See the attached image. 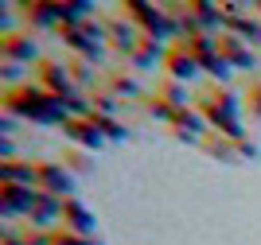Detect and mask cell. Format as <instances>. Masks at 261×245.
<instances>
[{
	"mask_svg": "<svg viewBox=\"0 0 261 245\" xmlns=\"http://www.w3.org/2000/svg\"><path fill=\"white\" fill-rule=\"evenodd\" d=\"M129 59H133V66H141V70H144V66H156L160 59H168V55L160 51V43H156V39H141V47H137Z\"/></svg>",
	"mask_w": 261,
	"mask_h": 245,
	"instance_id": "4fadbf2b",
	"label": "cell"
},
{
	"mask_svg": "<svg viewBox=\"0 0 261 245\" xmlns=\"http://www.w3.org/2000/svg\"><path fill=\"white\" fill-rule=\"evenodd\" d=\"M39 90H47L51 97H70L74 101V82H70V70L66 66H59V63H43L39 66Z\"/></svg>",
	"mask_w": 261,
	"mask_h": 245,
	"instance_id": "3957f363",
	"label": "cell"
},
{
	"mask_svg": "<svg viewBox=\"0 0 261 245\" xmlns=\"http://www.w3.org/2000/svg\"><path fill=\"white\" fill-rule=\"evenodd\" d=\"M129 12H133V23H137V28H144V39L164 43L168 35L175 32L172 16H168V12H160V8H152V4H129Z\"/></svg>",
	"mask_w": 261,
	"mask_h": 245,
	"instance_id": "6da1fadb",
	"label": "cell"
},
{
	"mask_svg": "<svg viewBox=\"0 0 261 245\" xmlns=\"http://www.w3.org/2000/svg\"><path fill=\"white\" fill-rule=\"evenodd\" d=\"M70 160H74L78 171H86V156H82V152H70Z\"/></svg>",
	"mask_w": 261,
	"mask_h": 245,
	"instance_id": "9a60e30c",
	"label": "cell"
},
{
	"mask_svg": "<svg viewBox=\"0 0 261 245\" xmlns=\"http://www.w3.org/2000/svg\"><path fill=\"white\" fill-rule=\"evenodd\" d=\"M63 230H70V234H78V237H94L98 222H94V214L86 210L82 199H66L63 203Z\"/></svg>",
	"mask_w": 261,
	"mask_h": 245,
	"instance_id": "5b68a950",
	"label": "cell"
},
{
	"mask_svg": "<svg viewBox=\"0 0 261 245\" xmlns=\"http://www.w3.org/2000/svg\"><path fill=\"white\" fill-rule=\"evenodd\" d=\"M0 179L12 183V187H35V168H32V164L4 160V168H0Z\"/></svg>",
	"mask_w": 261,
	"mask_h": 245,
	"instance_id": "8fae6325",
	"label": "cell"
},
{
	"mask_svg": "<svg viewBox=\"0 0 261 245\" xmlns=\"http://www.w3.org/2000/svg\"><path fill=\"white\" fill-rule=\"evenodd\" d=\"M253 94H257V97H253V109L261 113V82H253Z\"/></svg>",
	"mask_w": 261,
	"mask_h": 245,
	"instance_id": "e0dca14e",
	"label": "cell"
},
{
	"mask_svg": "<svg viewBox=\"0 0 261 245\" xmlns=\"http://www.w3.org/2000/svg\"><path fill=\"white\" fill-rule=\"evenodd\" d=\"M109 90L121 94V97H133L137 94V82H133V78H109Z\"/></svg>",
	"mask_w": 261,
	"mask_h": 245,
	"instance_id": "5bb4252c",
	"label": "cell"
},
{
	"mask_svg": "<svg viewBox=\"0 0 261 245\" xmlns=\"http://www.w3.org/2000/svg\"><path fill=\"white\" fill-rule=\"evenodd\" d=\"M4 214H32L35 199H39V187H12L4 183Z\"/></svg>",
	"mask_w": 261,
	"mask_h": 245,
	"instance_id": "9c48e42d",
	"label": "cell"
},
{
	"mask_svg": "<svg viewBox=\"0 0 261 245\" xmlns=\"http://www.w3.org/2000/svg\"><path fill=\"white\" fill-rule=\"evenodd\" d=\"M164 63H168L172 82H191V78H199V70H203V66H199V59L187 51V43H175L172 51H168V59H164Z\"/></svg>",
	"mask_w": 261,
	"mask_h": 245,
	"instance_id": "8992f818",
	"label": "cell"
},
{
	"mask_svg": "<svg viewBox=\"0 0 261 245\" xmlns=\"http://www.w3.org/2000/svg\"><path fill=\"white\" fill-rule=\"evenodd\" d=\"M63 203H66V199H55V195L39 191L32 214H28V222H32L35 230H55V226H63Z\"/></svg>",
	"mask_w": 261,
	"mask_h": 245,
	"instance_id": "277c9868",
	"label": "cell"
},
{
	"mask_svg": "<svg viewBox=\"0 0 261 245\" xmlns=\"http://www.w3.org/2000/svg\"><path fill=\"white\" fill-rule=\"evenodd\" d=\"M4 245H28V237H16V234H4Z\"/></svg>",
	"mask_w": 261,
	"mask_h": 245,
	"instance_id": "2e32d148",
	"label": "cell"
},
{
	"mask_svg": "<svg viewBox=\"0 0 261 245\" xmlns=\"http://www.w3.org/2000/svg\"><path fill=\"white\" fill-rule=\"evenodd\" d=\"M106 35H109V43L121 47L125 55H133L137 47H141V39H144V35L137 32V23H133V20H121V16H109V20H106Z\"/></svg>",
	"mask_w": 261,
	"mask_h": 245,
	"instance_id": "52a82bcc",
	"label": "cell"
},
{
	"mask_svg": "<svg viewBox=\"0 0 261 245\" xmlns=\"http://www.w3.org/2000/svg\"><path fill=\"white\" fill-rule=\"evenodd\" d=\"M32 59H35V43L20 39V35L4 39V63H32Z\"/></svg>",
	"mask_w": 261,
	"mask_h": 245,
	"instance_id": "7c38bea8",
	"label": "cell"
},
{
	"mask_svg": "<svg viewBox=\"0 0 261 245\" xmlns=\"http://www.w3.org/2000/svg\"><path fill=\"white\" fill-rule=\"evenodd\" d=\"M63 128L70 132V140H74V144H82V148H98L101 137H106V132L98 128V121H94V117H70Z\"/></svg>",
	"mask_w": 261,
	"mask_h": 245,
	"instance_id": "ba28073f",
	"label": "cell"
},
{
	"mask_svg": "<svg viewBox=\"0 0 261 245\" xmlns=\"http://www.w3.org/2000/svg\"><path fill=\"white\" fill-rule=\"evenodd\" d=\"M218 51H222V59H226L230 66H242V70H253V51L246 47V39H234V35H226V39L218 43Z\"/></svg>",
	"mask_w": 261,
	"mask_h": 245,
	"instance_id": "30bf717a",
	"label": "cell"
},
{
	"mask_svg": "<svg viewBox=\"0 0 261 245\" xmlns=\"http://www.w3.org/2000/svg\"><path fill=\"white\" fill-rule=\"evenodd\" d=\"M35 187L43 195H55V199H70V191H74V183H70V175H66L59 164H35Z\"/></svg>",
	"mask_w": 261,
	"mask_h": 245,
	"instance_id": "7a4b0ae2",
	"label": "cell"
}]
</instances>
